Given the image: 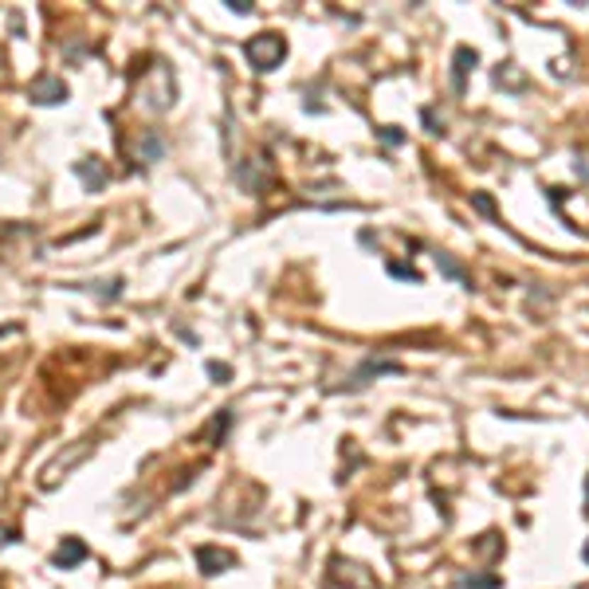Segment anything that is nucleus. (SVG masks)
<instances>
[{
	"mask_svg": "<svg viewBox=\"0 0 589 589\" xmlns=\"http://www.w3.org/2000/svg\"><path fill=\"white\" fill-rule=\"evenodd\" d=\"M244 51H248V63H252L255 71H275L287 55V43H283V35H275V32H260V35L248 40Z\"/></svg>",
	"mask_w": 589,
	"mask_h": 589,
	"instance_id": "nucleus-1",
	"label": "nucleus"
},
{
	"mask_svg": "<svg viewBox=\"0 0 589 589\" xmlns=\"http://www.w3.org/2000/svg\"><path fill=\"white\" fill-rule=\"evenodd\" d=\"M32 102H43V106H55V102H67V83L63 79H55V75H43V79H35L32 83Z\"/></svg>",
	"mask_w": 589,
	"mask_h": 589,
	"instance_id": "nucleus-2",
	"label": "nucleus"
},
{
	"mask_svg": "<svg viewBox=\"0 0 589 589\" xmlns=\"http://www.w3.org/2000/svg\"><path fill=\"white\" fill-rule=\"evenodd\" d=\"M79 562H87V546L79 539H63L59 550L51 554V566H59V570H75Z\"/></svg>",
	"mask_w": 589,
	"mask_h": 589,
	"instance_id": "nucleus-3",
	"label": "nucleus"
},
{
	"mask_svg": "<svg viewBox=\"0 0 589 589\" xmlns=\"http://www.w3.org/2000/svg\"><path fill=\"white\" fill-rule=\"evenodd\" d=\"M197 562H201V570L212 578V573H224V570H232V566H236V558L228 554V550H216V546H201V550H197Z\"/></svg>",
	"mask_w": 589,
	"mask_h": 589,
	"instance_id": "nucleus-4",
	"label": "nucleus"
},
{
	"mask_svg": "<svg viewBox=\"0 0 589 589\" xmlns=\"http://www.w3.org/2000/svg\"><path fill=\"white\" fill-rule=\"evenodd\" d=\"M75 173L83 177V185H87V189H102V185L110 181L106 165H102L99 158H83V161H75Z\"/></svg>",
	"mask_w": 589,
	"mask_h": 589,
	"instance_id": "nucleus-5",
	"label": "nucleus"
},
{
	"mask_svg": "<svg viewBox=\"0 0 589 589\" xmlns=\"http://www.w3.org/2000/svg\"><path fill=\"white\" fill-rule=\"evenodd\" d=\"M161 153H165V142L158 138V130H145V134H142V150H138V158H142V161H158Z\"/></svg>",
	"mask_w": 589,
	"mask_h": 589,
	"instance_id": "nucleus-6",
	"label": "nucleus"
},
{
	"mask_svg": "<svg viewBox=\"0 0 589 589\" xmlns=\"http://www.w3.org/2000/svg\"><path fill=\"white\" fill-rule=\"evenodd\" d=\"M475 59H480V55H475L471 48L456 51V87H463V75H468V67H475Z\"/></svg>",
	"mask_w": 589,
	"mask_h": 589,
	"instance_id": "nucleus-7",
	"label": "nucleus"
},
{
	"mask_svg": "<svg viewBox=\"0 0 589 589\" xmlns=\"http://www.w3.org/2000/svg\"><path fill=\"white\" fill-rule=\"evenodd\" d=\"M460 585H463V589H495L499 578H463Z\"/></svg>",
	"mask_w": 589,
	"mask_h": 589,
	"instance_id": "nucleus-8",
	"label": "nucleus"
},
{
	"mask_svg": "<svg viewBox=\"0 0 589 589\" xmlns=\"http://www.w3.org/2000/svg\"><path fill=\"white\" fill-rule=\"evenodd\" d=\"M389 271H393L397 279H409V283H421V275H417V271H412V268H404V263H389Z\"/></svg>",
	"mask_w": 589,
	"mask_h": 589,
	"instance_id": "nucleus-9",
	"label": "nucleus"
},
{
	"mask_svg": "<svg viewBox=\"0 0 589 589\" xmlns=\"http://www.w3.org/2000/svg\"><path fill=\"white\" fill-rule=\"evenodd\" d=\"M209 378L228 381V378H232V370H228V365H220V362H209Z\"/></svg>",
	"mask_w": 589,
	"mask_h": 589,
	"instance_id": "nucleus-10",
	"label": "nucleus"
},
{
	"mask_svg": "<svg viewBox=\"0 0 589 589\" xmlns=\"http://www.w3.org/2000/svg\"><path fill=\"white\" fill-rule=\"evenodd\" d=\"M228 9H232L236 16H248V12H252V4H248V0H228Z\"/></svg>",
	"mask_w": 589,
	"mask_h": 589,
	"instance_id": "nucleus-11",
	"label": "nucleus"
},
{
	"mask_svg": "<svg viewBox=\"0 0 589 589\" xmlns=\"http://www.w3.org/2000/svg\"><path fill=\"white\" fill-rule=\"evenodd\" d=\"M381 138H385L389 145H397V142H401V130H397V126H385V130H381Z\"/></svg>",
	"mask_w": 589,
	"mask_h": 589,
	"instance_id": "nucleus-12",
	"label": "nucleus"
},
{
	"mask_svg": "<svg viewBox=\"0 0 589 589\" xmlns=\"http://www.w3.org/2000/svg\"><path fill=\"white\" fill-rule=\"evenodd\" d=\"M475 204H480V209H483V212H491V209H495V204H491V197H483V193H480V197H475Z\"/></svg>",
	"mask_w": 589,
	"mask_h": 589,
	"instance_id": "nucleus-13",
	"label": "nucleus"
},
{
	"mask_svg": "<svg viewBox=\"0 0 589 589\" xmlns=\"http://www.w3.org/2000/svg\"><path fill=\"white\" fill-rule=\"evenodd\" d=\"M585 562H589V546H585Z\"/></svg>",
	"mask_w": 589,
	"mask_h": 589,
	"instance_id": "nucleus-14",
	"label": "nucleus"
}]
</instances>
